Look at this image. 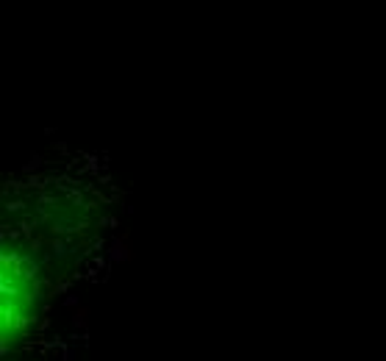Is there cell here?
<instances>
[{"instance_id": "obj_1", "label": "cell", "mask_w": 386, "mask_h": 361, "mask_svg": "<svg viewBox=\"0 0 386 361\" xmlns=\"http://www.w3.org/2000/svg\"><path fill=\"white\" fill-rule=\"evenodd\" d=\"M39 314L37 270L20 256L3 258V347L22 342Z\"/></svg>"}]
</instances>
